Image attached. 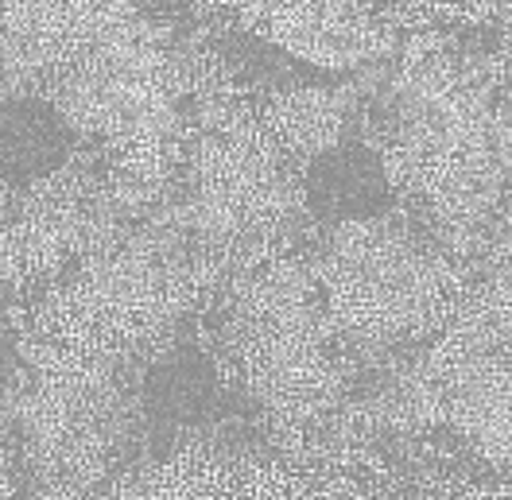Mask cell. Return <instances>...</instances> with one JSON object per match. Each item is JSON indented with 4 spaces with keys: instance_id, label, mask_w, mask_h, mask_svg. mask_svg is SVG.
Masks as SVG:
<instances>
[{
    "instance_id": "15",
    "label": "cell",
    "mask_w": 512,
    "mask_h": 500,
    "mask_svg": "<svg viewBox=\"0 0 512 500\" xmlns=\"http://www.w3.org/2000/svg\"><path fill=\"white\" fill-rule=\"evenodd\" d=\"M74 128L43 94L12 97L0 105V179L28 190L74 159Z\"/></svg>"
},
{
    "instance_id": "13",
    "label": "cell",
    "mask_w": 512,
    "mask_h": 500,
    "mask_svg": "<svg viewBox=\"0 0 512 500\" xmlns=\"http://www.w3.org/2000/svg\"><path fill=\"white\" fill-rule=\"evenodd\" d=\"M303 210L319 233L396 214V194L381 156L365 136H350L326 148L303 167Z\"/></svg>"
},
{
    "instance_id": "12",
    "label": "cell",
    "mask_w": 512,
    "mask_h": 500,
    "mask_svg": "<svg viewBox=\"0 0 512 500\" xmlns=\"http://www.w3.org/2000/svg\"><path fill=\"white\" fill-rule=\"evenodd\" d=\"M222 376L206 349L198 345H167L144 369L140 407H144V438H152L163 454L179 442L202 435V427L218 415Z\"/></svg>"
},
{
    "instance_id": "8",
    "label": "cell",
    "mask_w": 512,
    "mask_h": 500,
    "mask_svg": "<svg viewBox=\"0 0 512 500\" xmlns=\"http://www.w3.org/2000/svg\"><path fill=\"white\" fill-rule=\"evenodd\" d=\"M206 295V276L171 221L109 233L47 303V334L113 353L156 357L183 314Z\"/></svg>"
},
{
    "instance_id": "18",
    "label": "cell",
    "mask_w": 512,
    "mask_h": 500,
    "mask_svg": "<svg viewBox=\"0 0 512 500\" xmlns=\"http://www.w3.org/2000/svg\"><path fill=\"white\" fill-rule=\"evenodd\" d=\"M0 218H4V179H0Z\"/></svg>"
},
{
    "instance_id": "4",
    "label": "cell",
    "mask_w": 512,
    "mask_h": 500,
    "mask_svg": "<svg viewBox=\"0 0 512 500\" xmlns=\"http://www.w3.org/2000/svg\"><path fill=\"white\" fill-rule=\"evenodd\" d=\"M334 353L381 373L439 345L474 295V268L454 260L408 214L319 233L307 252Z\"/></svg>"
},
{
    "instance_id": "3",
    "label": "cell",
    "mask_w": 512,
    "mask_h": 500,
    "mask_svg": "<svg viewBox=\"0 0 512 500\" xmlns=\"http://www.w3.org/2000/svg\"><path fill=\"white\" fill-rule=\"evenodd\" d=\"M43 97L109 156L117 202L148 206L167 194L187 140L191 59L160 20L128 4H86Z\"/></svg>"
},
{
    "instance_id": "2",
    "label": "cell",
    "mask_w": 512,
    "mask_h": 500,
    "mask_svg": "<svg viewBox=\"0 0 512 500\" xmlns=\"http://www.w3.org/2000/svg\"><path fill=\"white\" fill-rule=\"evenodd\" d=\"M171 225L191 245L206 287L303 241V167L222 55H191V117L171 175Z\"/></svg>"
},
{
    "instance_id": "9",
    "label": "cell",
    "mask_w": 512,
    "mask_h": 500,
    "mask_svg": "<svg viewBox=\"0 0 512 500\" xmlns=\"http://www.w3.org/2000/svg\"><path fill=\"white\" fill-rule=\"evenodd\" d=\"M109 187V171H97L90 156H74L51 179L16 190L0 218V276L28 283L94 252L109 237L101 225Z\"/></svg>"
},
{
    "instance_id": "1",
    "label": "cell",
    "mask_w": 512,
    "mask_h": 500,
    "mask_svg": "<svg viewBox=\"0 0 512 500\" xmlns=\"http://www.w3.org/2000/svg\"><path fill=\"white\" fill-rule=\"evenodd\" d=\"M435 35V32H431ZM365 140L381 156L400 214L474 268L493 260L505 171L493 148V90L443 39L404 51L365 97Z\"/></svg>"
},
{
    "instance_id": "16",
    "label": "cell",
    "mask_w": 512,
    "mask_h": 500,
    "mask_svg": "<svg viewBox=\"0 0 512 500\" xmlns=\"http://www.w3.org/2000/svg\"><path fill=\"white\" fill-rule=\"evenodd\" d=\"M493 148L505 171V221L512 225V94L493 97Z\"/></svg>"
},
{
    "instance_id": "17",
    "label": "cell",
    "mask_w": 512,
    "mask_h": 500,
    "mask_svg": "<svg viewBox=\"0 0 512 500\" xmlns=\"http://www.w3.org/2000/svg\"><path fill=\"white\" fill-rule=\"evenodd\" d=\"M443 500H501L485 489H458V493H443Z\"/></svg>"
},
{
    "instance_id": "14",
    "label": "cell",
    "mask_w": 512,
    "mask_h": 500,
    "mask_svg": "<svg viewBox=\"0 0 512 500\" xmlns=\"http://www.w3.org/2000/svg\"><path fill=\"white\" fill-rule=\"evenodd\" d=\"M86 4H0V105L43 94Z\"/></svg>"
},
{
    "instance_id": "11",
    "label": "cell",
    "mask_w": 512,
    "mask_h": 500,
    "mask_svg": "<svg viewBox=\"0 0 512 500\" xmlns=\"http://www.w3.org/2000/svg\"><path fill=\"white\" fill-rule=\"evenodd\" d=\"M128 500H361L249 446L194 435L144 469Z\"/></svg>"
},
{
    "instance_id": "6",
    "label": "cell",
    "mask_w": 512,
    "mask_h": 500,
    "mask_svg": "<svg viewBox=\"0 0 512 500\" xmlns=\"http://www.w3.org/2000/svg\"><path fill=\"white\" fill-rule=\"evenodd\" d=\"M373 376L357 407L369 427L443 423L489 469L512 473V283L478 280L443 342Z\"/></svg>"
},
{
    "instance_id": "19",
    "label": "cell",
    "mask_w": 512,
    "mask_h": 500,
    "mask_svg": "<svg viewBox=\"0 0 512 500\" xmlns=\"http://www.w3.org/2000/svg\"><path fill=\"white\" fill-rule=\"evenodd\" d=\"M509 264H512V233H509Z\"/></svg>"
},
{
    "instance_id": "10",
    "label": "cell",
    "mask_w": 512,
    "mask_h": 500,
    "mask_svg": "<svg viewBox=\"0 0 512 500\" xmlns=\"http://www.w3.org/2000/svg\"><path fill=\"white\" fill-rule=\"evenodd\" d=\"M218 16L319 74L392 63L408 35L392 20V8L373 4H233L218 8Z\"/></svg>"
},
{
    "instance_id": "5",
    "label": "cell",
    "mask_w": 512,
    "mask_h": 500,
    "mask_svg": "<svg viewBox=\"0 0 512 500\" xmlns=\"http://www.w3.org/2000/svg\"><path fill=\"white\" fill-rule=\"evenodd\" d=\"M210 357L225 388H237L276 435H307L342 407V369L307 252L233 268L206 287Z\"/></svg>"
},
{
    "instance_id": "7",
    "label": "cell",
    "mask_w": 512,
    "mask_h": 500,
    "mask_svg": "<svg viewBox=\"0 0 512 500\" xmlns=\"http://www.w3.org/2000/svg\"><path fill=\"white\" fill-rule=\"evenodd\" d=\"M148 361L152 357L78 342L35 349V376L20 404V438L43 497H90L144 438L140 388Z\"/></svg>"
}]
</instances>
